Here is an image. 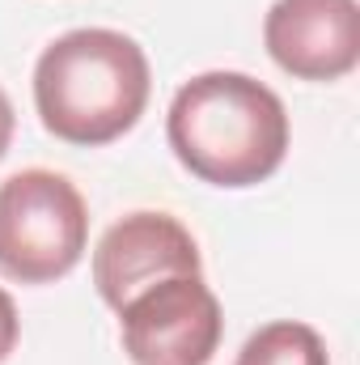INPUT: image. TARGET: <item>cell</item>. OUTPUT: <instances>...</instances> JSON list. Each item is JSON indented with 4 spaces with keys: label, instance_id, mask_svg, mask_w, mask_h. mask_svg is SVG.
I'll list each match as a JSON object with an SVG mask.
<instances>
[{
    "label": "cell",
    "instance_id": "cell-3",
    "mask_svg": "<svg viewBox=\"0 0 360 365\" xmlns=\"http://www.w3.org/2000/svg\"><path fill=\"white\" fill-rule=\"evenodd\" d=\"M90 242V208L55 170H21L0 182V272L17 284L68 276Z\"/></svg>",
    "mask_w": 360,
    "mask_h": 365
},
{
    "label": "cell",
    "instance_id": "cell-9",
    "mask_svg": "<svg viewBox=\"0 0 360 365\" xmlns=\"http://www.w3.org/2000/svg\"><path fill=\"white\" fill-rule=\"evenodd\" d=\"M9 145H13V102L0 90V158L9 153Z\"/></svg>",
    "mask_w": 360,
    "mask_h": 365
},
{
    "label": "cell",
    "instance_id": "cell-2",
    "mask_svg": "<svg viewBox=\"0 0 360 365\" xmlns=\"http://www.w3.org/2000/svg\"><path fill=\"white\" fill-rule=\"evenodd\" d=\"M149 56L119 30H68L34 64V106L55 140L97 149L132 132L149 106Z\"/></svg>",
    "mask_w": 360,
    "mask_h": 365
},
{
    "label": "cell",
    "instance_id": "cell-8",
    "mask_svg": "<svg viewBox=\"0 0 360 365\" xmlns=\"http://www.w3.org/2000/svg\"><path fill=\"white\" fill-rule=\"evenodd\" d=\"M17 306H13V297L0 289V361H9V353L17 349Z\"/></svg>",
    "mask_w": 360,
    "mask_h": 365
},
{
    "label": "cell",
    "instance_id": "cell-7",
    "mask_svg": "<svg viewBox=\"0 0 360 365\" xmlns=\"http://www.w3.org/2000/svg\"><path fill=\"white\" fill-rule=\"evenodd\" d=\"M233 365H331V361H327V344L314 327L284 319V323L259 327L242 344Z\"/></svg>",
    "mask_w": 360,
    "mask_h": 365
},
{
    "label": "cell",
    "instance_id": "cell-1",
    "mask_svg": "<svg viewBox=\"0 0 360 365\" xmlns=\"http://www.w3.org/2000/svg\"><path fill=\"white\" fill-rule=\"evenodd\" d=\"M166 136L195 179L238 191L280 170L288 115L275 90L246 73H203L174 93Z\"/></svg>",
    "mask_w": 360,
    "mask_h": 365
},
{
    "label": "cell",
    "instance_id": "cell-5",
    "mask_svg": "<svg viewBox=\"0 0 360 365\" xmlns=\"http://www.w3.org/2000/svg\"><path fill=\"white\" fill-rule=\"evenodd\" d=\"M166 276H203L191 230L170 212H127L93 251V284L115 314L127 297Z\"/></svg>",
    "mask_w": 360,
    "mask_h": 365
},
{
    "label": "cell",
    "instance_id": "cell-6",
    "mask_svg": "<svg viewBox=\"0 0 360 365\" xmlns=\"http://www.w3.org/2000/svg\"><path fill=\"white\" fill-rule=\"evenodd\" d=\"M263 43L288 77L339 81L360 60V9L356 0H275Z\"/></svg>",
    "mask_w": 360,
    "mask_h": 365
},
{
    "label": "cell",
    "instance_id": "cell-4",
    "mask_svg": "<svg viewBox=\"0 0 360 365\" xmlns=\"http://www.w3.org/2000/svg\"><path fill=\"white\" fill-rule=\"evenodd\" d=\"M132 365H208L221 349V302L203 276H166L119 306Z\"/></svg>",
    "mask_w": 360,
    "mask_h": 365
}]
</instances>
